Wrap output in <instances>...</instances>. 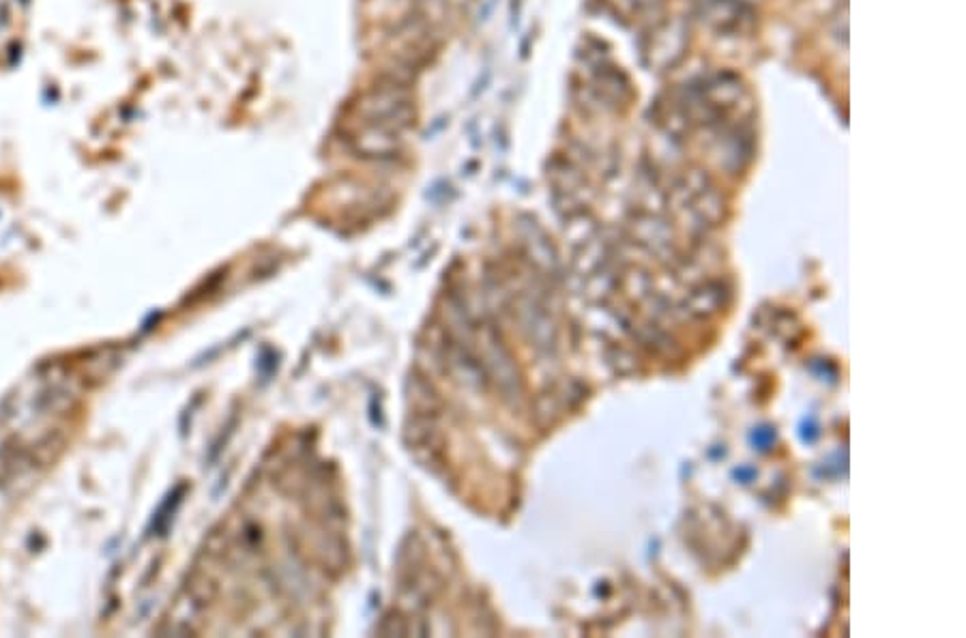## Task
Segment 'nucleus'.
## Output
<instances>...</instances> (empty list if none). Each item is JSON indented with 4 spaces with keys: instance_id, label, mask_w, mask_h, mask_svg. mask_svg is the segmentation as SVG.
<instances>
[{
    "instance_id": "obj_1",
    "label": "nucleus",
    "mask_w": 966,
    "mask_h": 638,
    "mask_svg": "<svg viewBox=\"0 0 966 638\" xmlns=\"http://www.w3.org/2000/svg\"><path fill=\"white\" fill-rule=\"evenodd\" d=\"M354 117L357 120L379 123L406 134L417 119L415 95L408 82L402 81L400 76H383L359 95L354 104Z\"/></svg>"
},
{
    "instance_id": "obj_2",
    "label": "nucleus",
    "mask_w": 966,
    "mask_h": 638,
    "mask_svg": "<svg viewBox=\"0 0 966 638\" xmlns=\"http://www.w3.org/2000/svg\"><path fill=\"white\" fill-rule=\"evenodd\" d=\"M347 140L357 156L374 160L397 158L404 149V131L368 120H357V125L350 127Z\"/></svg>"
},
{
    "instance_id": "obj_3",
    "label": "nucleus",
    "mask_w": 966,
    "mask_h": 638,
    "mask_svg": "<svg viewBox=\"0 0 966 638\" xmlns=\"http://www.w3.org/2000/svg\"><path fill=\"white\" fill-rule=\"evenodd\" d=\"M702 15L718 33H736L754 24V13L743 0H707Z\"/></svg>"
},
{
    "instance_id": "obj_4",
    "label": "nucleus",
    "mask_w": 966,
    "mask_h": 638,
    "mask_svg": "<svg viewBox=\"0 0 966 638\" xmlns=\"http://www.w3.org/2000/svg\"><path fill=\"white\" fill-rule=\"evenodd\" d=\"M20 460H29L24 451L0 447V483L11 478L20 469Z\"/></svg>"
}]
</instances>
